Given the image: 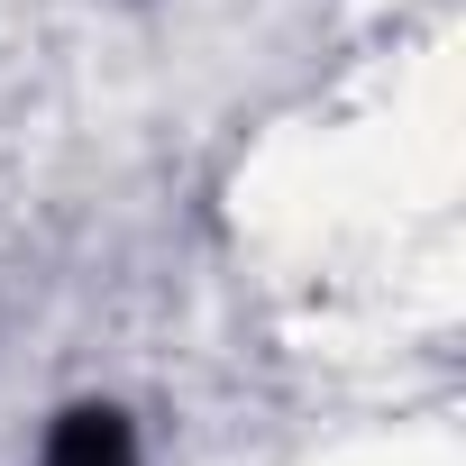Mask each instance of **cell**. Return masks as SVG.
<instances>
[{
    "instance_id": "cell-1",
    "label": "cell",
    "mask_w": 466,
    "mask_h": 466,
    "mask_svg": "<svg viewBox=\"0 0 466 466\" xmlns=\"http://www.w3.org/2000/svg\"><path fill=\"white\" fill-rule=\"evenodd\" d=\"M37 466H137V439H128V420L110 402H83V411L56 420V439H46Z\"/></svg>"
}]
</instances>
